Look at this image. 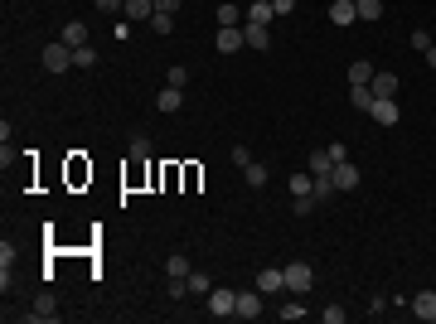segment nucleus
<instances>
[{
    "label": "nucleus",
    "instance_id": "obj_1",
    "mask_svg": "<svg viewBox=\"0 0 436 324\" xmlns=\"http://www.w3.org/2000/svg\"><path fill=\"white\" fill-rule=\"evenodd\" d=\"M204 305H209V315H214V320H228V315H238V291L214 286V291L204 296Z\"/></svg>",
    "mask_w": 436,
    "mask_h": 324
},
{
    "label": "nucleus",
    "instance_id": "obj_2",
    "mask_svg": "<svg viewBox=\"0 0 436 324\" xmlns=\"http://www.w3.org/2000/svg\"><path fill=\"white\" fill-rule=\"evenodd\" d=\"M310 286H315V267H310V262H291V267H286V291H291V296H305Z\"/></svg>",
    "mask_w": 436,
    "mask_h": 324
},
{
    "label": "nucleus",
    "instance_id": "obj_3",
    "mask_svg": "<svg viewBox=\"0 0 436 324\" xmlns=\"http://www.w3.org/2000/svg\"><path fill=\"white\" fill-rule=\"evenodd\" d=\"M44 68H49V73H68V68H73V49H68L63 39H49V49H44Z\"/></svg>",
    "mask_w": 436,
    "mask_h": 324
},
{
    "label": "nucleus",
    "instance_id": "obj_4",
    "mask_svg": "<svg viewBox=\"0 0 436 324\" xmlns=\"http://www.w3.org/2000/svg\"><path fill=\"white\" fill-rule=\"evenodd\" d=\"M252 286H257L262 296H281V291H286V267H262Z\"/></svg>",
    "mask_w": 436,
    "mask_h": 324
},
{
    "label": "nucleus",
    "instance_id": "obj_5",
    "mask_svg": "<svg viewBox=\"0 0 436 324\" xmlns=\"http://www.w3.org/2000/svg\"><path fill=\"white\" fill-rule=\"evenodd\" d=\"M214 44H218V54H238V49L247 44V39H243V25H218Z\"/></svg>",
    "mask_w": 436,
    "mask_h": 324
},
{
    "label": "nucleus",
    "instance_id": "obj_6",
    "mask_svg": "<svg viewBox=\"0 0 436 324\" xmlns=\"http://www.w3.org/2000/svg\"><path fill=\"white\" fill-rule=\"evenodd\" d=\"M20 320H25V324H44V320H58V300H54V296H39V300H34V310H25Z\"/></svg>",
    "mask_w": 436,
    "mask_h": 324
},
{
    "label": "nucleus",
    "instance_id": "obj_7",
    "mask_svg": "<svg viewBox=\"0 0 436 324\" xmlns=\"http://www.w3.org/2000/svg\"><path fill=\"white\" fill-rule=\"evenodd\" d=\"M262 310H267V305H262V291H257V286L238 291V315H243V320H257Z\"/></svg>",
    "mask_w": 436,
    "mask_h": 324
},
{
    "label": "nucleus",
    "instance_id": "obj_8",
    "mask_svg": "<svg viewBox=\"0 0 436 324\" xmlns=\"http://www.w3.org/2000/svg\"><path fill=\"white\" fill-rule=\"evenodd\" d=\"M369 116H374L378 126H398V97H374Z\"/></svg>",
    "mask_w": 436,
    "mask_h": 324
},
{
    "label": "nucleus",
    "instance_id": "obj_9",
    "mask_svg": "<svg viewBox=\"0 0 436 324\" xmlns=\"http://www.w3.org/2000/svg\"><path fill=\"white\" fill-rule=\"evenodd\" d=\"M417 320H427V324H436V291H417L412 296V305H408Z\"/></svg>",
    "mask_w": 436,
    "mask_h": 324
},
{
    "label": "nucleus",
    "instance_id": "obj_10",
    "mask_svg": "<svg viewBox=\"0 0 436 324\" xmlns=\"http://www.w3.org/2000/svg\"><path fill=\"white\" fill-rule=\"evenodd\" d=\"M156 107H160V116H175V111L185 107V87H170V82H165L160 97H156Z\"/></svg>",
    "mask_w": 436,
    "mask_h": 324
},
{
    "label": "nucleus",
    "instance_id": "obj_11",
    "mask_svg": "<svg viewBox=\"0 0 436 324\" xmlns=\"http://www.w3.org/2000/svg\"><path fill=\"white\" fill-rule=\"evenodd\" d=\"M334 189H339V194L359 189V164L354 160H339V164H334Z\"/></svg>",
    "mask_w": 436,
    "mask_h": 324
},
{
    "label": "nucleus",
    "instance_id": "obj_12",
    "mask_svg": "<svg viewBox=\"0 0 436 324\" xmlns=\"http://www.w3.org/2000/svg\"><path fill=\"white\" fill-rule=\"evenodd\" d=\"M243 39H247V49H272V25H243Z\"/></svg>",
    "mask_w": 436,
    "mask_h": 324
},
{
    "label": "nucleus",
    "instance_id": "obj_13",
    "mask_svg": "<svg viewBox=\"0 0 436 324\" xmlns=\"http://www.w3.org/2000/svg\"><path fill=\"white\" fill-rule=\"evenodd\" d=\"M354 20H359V5H354V0H334V5H329V25L344 29V25H354Z\"/></svg>",
    "mask_w": 436,
    "mask_h": 324
},
{
    "label": "nucleus",
    "instance_id": "obj_14",
    "mask_svg": "<svg viewBox=\"0 0 436 324\" xmlns=\"http://www.w3.org/2000/svg\"><path fill=\"white\" fill-rule=\"evenodd\" d=\"M272 20H276L272 0H252V5H247V20H243V25H272Z\"/></svg>",
    "mask_w": 436,
    "mask_h": 324
},
{
    "label": "nucleus",
    "instance_id": "obj_15",
    "mask_svg": "<svg viewBox=\"0 0 436 324\" xmlns=\"http://www.w3.org/2000/svg\"><path fill=\"white\" fill-rule=\"evenodd\" d=\"M374 73H378V68H374L369 58H354V63H349V87H369Z\"/></svg>",
    "mask_w": 436,
    "mask_h": 324
},
{
    "label": "nucleus",
    "instance_id": "obj_16",
    "mask_svg": "<svg viewBox=\"0 0 436 324\" xmlns=\"http://www.w3.org/2000/svg\"><path fill=\"white\" fill-rule=\"evenodd\" d=\"M58 39H63L68 49H82V44H87V25H82V20H68V25H63V34H58Z\"/></svg>",
    "mask_w": 436,
    "mask_h": 324
},
{
    "label": "nucleus",
    "instance_id": "obj_17",
    "mask_svg": "<svg viewBox=\"0 0 436 324\" xmlns=\"http://www.w3.org/2000/svg\"><path fill=\"white\" fill-rule=\"evenodd\" d=\"M374 97H398V73H374Z\"/></svg>",
    "mask_w": 436,
    "mask_h": 324
},
{
    "label": "nucleus",
    "instance_id": "obj_18",
    "mask_svg": "<svg viewBox=\"0 0 436 324\" xmlns=\"http://www.w3.org/2000/svg\"><path fill=\"white\" fill-rule=\"evenodd\" d=\"M247 15H243V5H238V0H223V5H218V25H243Z\"/></svg>",
    "mask_w": 436,
    "mask_h": 324
},
{
    "label": "nucleus",
    "instance_id": "obj_19",
    "mask_svg": "<svg viewBox=\"0 0 436 324\" xmlns=\"http://www.w3.org/2000/svg\"><path fill=\"white\" fill-rule=\"evenodd\" d=\"M310 174H315V179H329V174H334V160H329V150H315V155H310Z\"/></svg>",
    "mask_w": 436,
    "mask_h": 324
},
{
    "label": "nucleus",
    "instance_id": "obj_20",
    "mask_svg": "<svg viewBox=\"0 0 436 324\" xmlns=\"http://www.w3.org/2000/svg\"><path fill=\"white\" fill-rule=\"evenodd\" d=\"M243 179H247V184H252V189H262V184L272 179V169H267V164H257V160H252V164H247V169H243Z\"/></svg>",
    "mask_w": 436,
    "mask_h": 324
},
{
    "label": "nucleus",
    "instance_id": "obj_21",
    "mask_svg": "<svg viewBox=\"0 0 436 324\" xmlns=\"http://www.w3.org/2000/svg\"><path fill=\"white\" fill-rule=\"evenodd\" d=\"M156 15V0H126V20H151Z\"/></svg>",
    "mask_w": 436,
    "mask_h": 324
},
{
    "label": "nucleus",
    "instance_id": "obj_22",
    "mask_svg": "<svg viewBox=\"0 0 436 324\" xmlns=\"http://www.w3.org/2000/svg\"><path fill=\"white\" fill-rule=\"evenodd\" d=\"M165 276H180V281H185V276H190V257H185V252L165 257Z\"/></svg>",
    "mask_w": 436,
    "mask_h": 324
},
{
    "label": "nucleus",
    "instance_id": "obj_23",
    "mask_svg": "<svg viewBox=\"0 0 436 324\" xmlns=\"http://www.w3.org/2000/svg\"><path fill=\"white\" fill-rule=\"evenodd\" d=\"M305 315H310V310H305V300H300V296H291L286 305H281V320H305Z\"/></svg>",
    "mask_w": 436,
    "mask_h": 324
},
{
    "label": "nucleus",
    "instance_id": "obj_24",
    "mask_svg": "<svg viewBox=\"0 0 436 324\" xmlns=\"http://www.w3.org/2000/svg\"><path fill=\"white\" fill-rule=\"evenodd\" d=\"M349 102H354V111H369L374 107V87H349Z\"/></svg>",
    "mask_w": 436,
    "mask_h": 324
},
{
    "label": "nucleus",
    "instance_id": "obj_25",
    "mask_svg": "<svg viewBox=\"0 0 436 324\" xmlns=\"http://www.w3.org/2000/svg\"><path fill=\"white\" fill-rule=\"evenodd\" d=\"M73 68H97V49H92V44L73 49Z\"/></svg>",
    "mask_w": 436,
    "mask_h": 324
},
{
    "label": "nucleus",
    "instance_id": "obj_26",
    "mask_svg": "<svg viewBox=\"0 0 436 324\" xmlns=\"http://www.w3.org/2000/svg\"><path fill=\"white\" fill-rule=\"evenodd\" d=\"M209 291H214V281L204 271H190V296H209Z\"/></svg>",
    "mask_w": 436,
    "mask_h": 324
},
{
    "label": "nucleus",
    "instance_id": "obj_27",
    "mask_svg": "<svg viewBox=\"0 0 436 324\" xmlns=\"http://www.w3.org/2000/svg\"><path fill=\"white\" fill-rule=\"evenodd\" d=\"M286 189H291V194H315V174H291Z\"/></svg>",
    "mask_w": 436,
    "mask_h": 324
},
{
    "label": "nucleus",
    "instance_id": "obj_28",
    "mask_svg": "<svg viewBox=\"0 0 436 324\" xmlns=\"http://www.w3.org/2000/svg\"><path fill=\"white\" fill-rule=\"evenodd\" d=\"M151 29H156V34H165V39H170V29H175V15H160V10H156V15H151Z\"/></svg>",
    "mask_w": 436,
    "mask_h": 324
},
{
    "label": "nucleus",
    "instance_id": "obj_29",
    "mask_svg": "<svg viewBox=\"0 0 436 324\" xmlns=\"http://www.w3.org/2000/svg\"><path fill=\"white\" fill-rule=\"evenodd\" d=\"M102 15H111V20H121V10H126V0H92Z\"/></svg>",
    "mask_w": 436,
    "mask_h": 324
},
{
    "label": "nucleus",
    "instance_id": "obj_30",
    "mask_svg": "<svg viewBox=\"0 0 436 324\" xmlns=\"http://www.w3.org/2000/svg\"><path fill=\"white\" fill-rule=\"evenodd\" d=\"M165 82H170V87H185V82H190V68H185V63H175V68L165 73Z\"/></svg>",
    "mask_w": 436,
    "mask_h": 324
},
{
    "label": "nucleus",
    "instance_id": "obj_31",
    "mask_svg": "<svg viewBox=\"0 0 436 324\" xmlns=\"http://www.w3.org/2000/svg\"><path fill=\"white\" fill-rule=\"evenodd\" d=\"M151 155V135H131V160H146Z\"/></svg>",
    "mask_w": 436,
    "mask_h": 324
},
{
    "label": "nucleus",
    "instance_id": "obj_32",
    "mask_svg": "<svg viewBox=\"0 0 436 324\" xmlns=\"http://www.w3.org/2000/svg\"><path fill=\"white\" fill-rule=\"evenodd\" d=\"M432 44H436V39H432V34H427V29H412V49H417V54H427Z\"/></svg>",
    "mask_w": 436,
    "mask_h": 324
},
{
    "label": "nucleus",
    "instance_id": "obj_33",
    "mask_svg": "<svg viewBox=\"0 0 436 324\" xmlns=\"http://www.w3.org/2000/svg\"><path fill=\"white\" fill-rule=\"evenodd\" d=\"M320 320H325V324H344V320H349V310H339V305H329V310H320Z\"/></svg>",
    "mask_w": 436,
    "mask_h": 324
},
{
    "label": "nucleus",
    "instance_id": "obj_34",
    "mask_svg": "<svg viewBox=\"0 0 436 324\" xmlns=\"http://www.w3.org/2000/svg\"><path fill=\"white\" fill-rule=\"evenodd\" d=\"M233 164L247 169V164H252V150H247V145H233Z\"/></svg>",
    "mask_w": 436,
    "mask_h": 324
},
{
    "label": "nucleus",
    "instance_id": "obj_35",
    "mask_svg": "<svg viewBox=\"0 0 436 324\" xmlns=\"http://www.w3.org/2000/svg\"><path fill=\"white\" fill-rule=\"evenodd\" d=\"M291 208H296V213H310V208H315V194H296V203H291Z\"/></svg>",
    "mask_w": 436,
    "mask_h": 324
},
{
    "label": "nucleus",
    "instance_id": "obj_36",
    "mask_svg": "<svg viewBox=\"0 0 436 324\" xmlns=\"http://www.w3.org/2000/svg\"><path fill=\"white\" fill-rule=\"evenodd\" d=\"M10 267H15V247L0 242V271H10Z\"/></svg>",
    "mask_w": 436,
    "mask_h": 324
},
{
    "label": "nucleus",
    "instance_id": "obj_37",
    "mask_svg": "<svg viewBox=\"0 0 436 324\" xmlns=\"http://www.w3.org/2000/svg\"><path fill=\"white\" fill-rule=\"evenodd\" d=\"M325 150H329V160H334V164H339V160H349V150H344V140H334V145H325Z\"/></svg>",
    "mask_w": 436,
    "mask_h": 324
},
{
    "label": "nucleus",
    "instance_id": "obj_38",
    "mask_svg": "<svg viewBox=\"0 0 436 324\" xmlns=\"http://www.w3.org/2000/svg\"><path fill=\"white\" fill-rule=\"evenodd\" d=\"M272 10H276V20H286V15L296 10V0H272Z\"/></svg>",
    "mask_w": 436,
    "mask_h": 324
},
{
    "label": "nucleus",
    "instance_id": "obj_39",
    "mask_svg": "<svg viewBox=\"0 0 436 324\" xmlns=\"http://www.w3.org/2000/svg\"><path fill=\"white\" fill-rule=\"evenodd\" d=\"M180 5H185V0H156V10H160V15H175Z\"/></svg>",
    "mask_w": 436,
    "mask_h": 324
},
{
    "label": "nucleus",
    "instance_id": "obj_40",
    "mask_svg": "<svg viewBox=\"0 0 436 324\" xmlns=\"http://www.w3.org/2000/svg\"><path fill=\"white\" fill-rule=\"evenodd\" d=\"M422 58H427V68H432V73H436V44H432V49H427V54H422Z\"/></svg>",
    "mask_w": 436,
    "mask_h": 324
},
{
    "label": "nucleus",
    "instance_id": "obj_41",
    "mask_svg": "<svg viewBox=\"0 0 436 324\" xmlns=\"http://www.w3.org/2000/svg\"><path fill=\"white\" fill-rule=\"evenodd\" d=\"M247 5H252V0H247Z\"/></svg>",
    "mask_w": 436,
    "mask_h": 324
}]
</instances>
